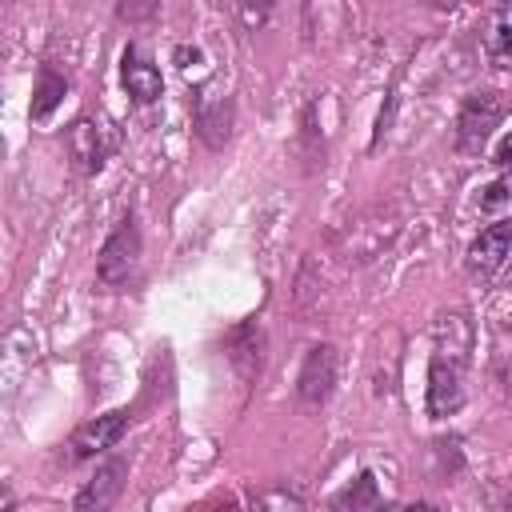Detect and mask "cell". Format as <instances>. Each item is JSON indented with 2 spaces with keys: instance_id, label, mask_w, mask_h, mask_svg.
<instances>
[{
  "instance_id": "1",
  "label": "cell",
  "mask_w": 512,
  "mask_h": 512,
  "mask_svg": "<svg viewBox=\"0 0 512 512\" xmlns=\"http://www.w3.org/2000/svg\"><path fill=\"white\" fill-rule=\"evenodd\" d=\"M472 348V324L464 312H448L436 320V352L428 364V412L452 416L464 404V364Z\"/></svg>"
},
{
  "instance_id": "2",
  "label": "cell",
  "mask_w": 512,
  "mask_h": 512,
  "mask_svg": "<svg viewBox=\"0 0 512 512\" xmlns=\"http://www.w3.org/2000/svg\"><path fill=\"white\" fill-rule=\"evenodd\" d=\"M508 112V100L500 92H476L464 100L460 108V120H456V148L460 152H480L488 144V136L496 132V124L504 120Z\"/></svg>"
},
{
  "instance_id": "3",
  "label": "cell",
  "mask_w": 512,
  "mask_h": 512,
  "mask_svg": "<svg viewBox=\"0 0 512 512\" xmlns=\"http://www.w3.org/2000/svg\"><path fill=\"white\" fill-rule=\"evenodd\" d=\"M136 264H140V228L132 216H124L108 232V240L96 256V276H100V284H124Z\"/></svg>"
},
{
  "instance_id": "4",
  "label": "cell",
  "mask_w": 512,
  "mask_h": 512,
  "mask_svg": "<svg viewBox=\"0 0 512 512\" xmlns=\"http://www.w3.org/2000/svg\"><path fill=\"white\" fill-rule=\"evenodd\" d=\"M124 432H128V408H112V412H104V416H96L72 432L68 460H96L108 448H116Z\"/></svg>"
},
{
  "instance_id": "5",
  "label": "cell",
  "mask_w": 512,
  "mask_h": 512,
  "mask_svg": "<svg viewBox=\"0 0 512 512\" xmlns=\"http://www.w3.org/2000/svg\"><path fill=\"white\" fill-rule=\"evenodd\" d=\"M336 388V348L332 344H312L304 364H300V376H296V396L308 404V408H320Z\"/></svg>"
},
{
  "instance_id": "6",
  "label": "cell",
  "mask_w": 512,
  "mask_h": 512,
  "mask_svg": "<svg viewBox=\"0 0 512 512\" xmlns=\"http://www.w3.org/2000/svg\"><path fill=\"white\" fill-rule=\"evenodd\" d=\"M124 476H128V464L120 460V456H112V460H104L96 472H92V480H84V488L76 492V512H108L112 508V500L120 496V488H124Z\"/></svg>"
},
{
  "instance_id": "7",
  "label": "cell",
  "mask_w": 512,
  "mask_h": 512,
  "mask_svg": "<svg viewBox=\"0 0 512 512\" xmlns=\"http://www.w3.org/2000/svg\"><path fill=\"white\" fill-rule=\"evenodd\" d=\"M508 256H512V220H492L468 244V268L480 276H492Z\"/></svg>"
},
{
  "instance_id": "8",
  "label": "cell",
  "mask_w": 512,
  "mask_h": 512,
  "mask_svg": "<svg viewBox=\"0 0 512 512\" xmlns=\"http://www.w3.org/2000/svg\"><path fill=\"white\" fill-rule=\"evenodd\" d=\"M120 80H124V88H128V96H132L136 104H152V100H160V92H164L160 68H156L136 44H128L124 56H120Z\"/></svg>"
},
{
  "instance_id": "9",
  "label": "cell",
  "mask_w": 512,
  "mask_h": 512,
  "mask_svg": "<svg viewBox=\"0 0 512 512\" xmlns=\"http://www.w3.org/2000/svg\"><path fill=\"white\" fill-rule=\"evenodd\" d=\"M328 512H380V488L372 472H360L352 484H344L336 492V500L328 504Z\"/></svg>"
},
{
  "instance_id": "10",
  "label": "cell",
  "mask_w": 512,
  "mask_h": 512,
  "mask_svg": "<svg viewBox=\"0 0 512 512\" xmlns=\"http://www.w3.org/2000/svg\"><path fill=\"white\" fill-rule=\"evenodd\" d=\"M228 124H232V104L228 100H200L196 104V128L204 136L208 148H220L228 140Z\"/></svg>"
},
{
  "instance_id": "11",
  "label": "cell",
  "mask_w": 512,
  "mask_h": 512,
  "mask_svg": "<svg viewBox=\"0 0 512 512\" xmlns=\"http://www.w3.org/2000/svg\"><path fill=\"white\" fill-rule=\"evenodd\" d=\"M72 156L84 172H100L104 164V140H100V128L92 120H76L72 124Z\"/></svg>"
},
{
  "instance_id": "12",
  "label": "cell",
  "mask_w": 512,
  "mask_h": 512,
  "mask_svg": "<svg viewBox=\"0 0 512 512\" xmlns=\"http://www.w3.org/2000/svg\"><path fill=\"white\" fill-rule=\"evenodd\" d=\"M484 48L496 64H512V4H500L484 28Z\"/></svg>"
},
{
  "instance_id": "13",
  "label": "cell",
  "mask_w": 512,
  "mask_h": 512,
  "mask_svg": "<svg viewBox=\"0 0 512 512\" xmlns=\"http://www.w3.org/2000/svg\"><path fill=\"white\" fill-rule=\"evenodd\" d=\"M60 100H64V80L44 68L40 72V84H36V96H32V120H48Z\"/></svg>"
},
{
  "instance_id": "14",
  "label": "cell",
  "mask_w": 512,
  "mask_h": 512,
  "mask_svg": "<svg viewBox=\"0 0 512 512\" xmlns=\"http://www.w3.org/2000/svg\"><path fill=\"white\" fill-rule=\"evenodd\" d=\"M256 512H308L292 488H264L256 496Z\"/></svg>"
},
{
  "instance_id": "15",
  "label": "cell",
  "mask_w": 512,
  "mask_h": 512,
  "mask_svg": "<svg viewBox=\"0 0 512 512\" xmlns=\"http://www.w3.org/2000/svg\"><path fill=\"white\" fill-rule=\"evenodd\" d=\"M512 200V168H504L488 188H484V196H480V208L484 212H496V208H504Z\"/></svg>"
},
{
  "instance_id": "16",
  "label": "cell",
  "mask_w": 512,
  "mask_h": 512,
  "mask_svg": "<svg viewBox=\"0 0 512 512\" xmlns=\"http://www.w3.org/2000/svg\"><path fill=\"white\" fill-rule=\"evenodd\" d=\"M172 56H176V64H180V72H184V76L204 68V56H200V48H188V44H180Z\"/></svg>"
},
{
  "instance_id": "17",
  "label": "cell",
  "mask_w": 512,
  "mask_h": 512,
  "mask_svg": "<svg viewBox=\"0 0 512 512\" xmlns=\"http://www.w3.org/2000/svg\"><path fill=\"white\" fill-rule=\"evenodd\" d=\"M496 164H500V168H512V136H504V140L496 144Z\"/></svg>"
},
{
  "instance_id": "18",
  "label": "cell",
  "mask_w": 512,
  "mask_h": 512,
  "mask_svg": "<svg viewBox=\"0 0 512 512\" xmlns=\"http://www.w3.org/2000/svg\"><path fill=\"white\" fill-rule=\"evenodd\" d=\"M388 512H440V508L420 500V504H388Z\"/></svg>"
},
{
  "instance_id": "19",
  "label": "cell",
  "mask_w": 512,
  "mask_h": 512,
  "mask_svg": "<svg viewBox=\"0 0 512 512\" xmlns=\"http://www.w3.org/2000/svg\"><path fill=\"white\" fill-rule=\"evenodd\" d=\"M504 512H512V496H508V504H504Z\"/></svg>"
}]
</instances>
